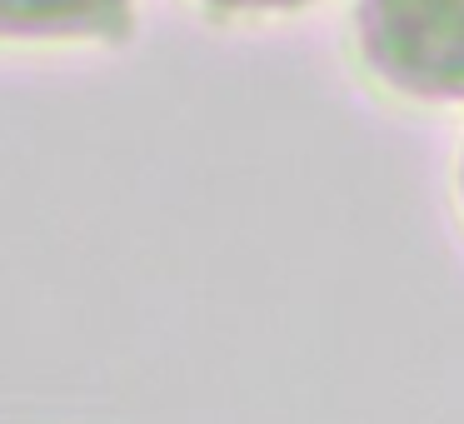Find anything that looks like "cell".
<instances>
[{
	"label": "cell",
	"instance_id": "obj_3",
	"mask_svg": "<svg viewBox=\"0 0 464 424\" xmlns=\"http://www.w3.org/2000/svg\"><path fill=\"white\" fill-rule=\"evenodd\" d=\"M215 11H300L310 0H205Z\"/></svg>",
	"mask_w": 464,
	"mask_h": 424
},
{
	"label": "cell",
	"instance_id": "obj_1",
	"mask_svg": "<svg viewBox=\"0 0 464 424\" xmlns=\"http://www.w3.org/2000/svg\"><path fill=\"white\" fill-rule=\"evenodd\" d=\"M354 35L384 91L464 105V0H360Z\"/></svg>",
	"mask_w": 464,
	"mask_h": 424
},
{
	"label": "cell",
	"instance_id": "obj_4",
	"mask_svg": "<svg viewBox=\"0 0 464 424\" xmlns=\"http://www.w3.org/2000/svg\"><path fill=\"white\" fill-rule=\"evenodd\" d=\"M459 200H464V155H459Z\"/></svg>",
	"mask_w": 464,
	"mask_h": 424
},
{
	"label": "cell",
	"instance_id": "obj_2",
	"mask_svg": "<svg viewBox=\"0 0 464 424\" xmlns=\"http://www.w3.org/2000/svg\"><path fill=\"white\" fill-rule=\"evenodd\" d=\"M130 0H0V41H125Z\"/></svg>",
	"mask_w": 464,
	"mask_h": 424
}]
</instances>
